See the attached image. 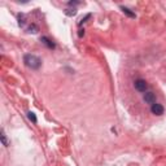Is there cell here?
Here are the masks:
<instances>
[{
  "mask_svg": "<svg viewBox=\"0 0 166 166\" xmlns=\"http://www.w3.org/2000/svg\"><path fill=\"white\" fill-rule=\"evenodd\" d=\"M23 62L30 69H39L42 65L40 59L35 55H25L23 56Z\"/></svg>",
  "mask_w": 166,
  "mask_h": 166,
  "instance_id": "6da1fadb",
  "label": "cell"
},
{
  "mask_svg": "<svg viewBox=\"0 0 166 166\" xmlns=\"http://www.w3.org/2000/svg\"><path fill=\"white\" fill-rule=\"evenodd\" d=\"M147 82L144 79H136L135 81V88L138 90L139 92H146V90H147Z\"/></svg>",
  "mask_w": 166,
  "mask_h": 166,
  "instance_id": "7a4b0ae2",
  "label": "cell"
},
{
  "mask_svg": "<svg viewBox=\"0 0 166 166\" xmlns=\"http://www.w3.org/2000/svg\"><path fill=\"white\" fill-rule=\"evenodd\" d=\"M144 101L147 102V104H150L153 105L156 102V96L153 92H146L144 93Z\"/></svg>",
  "mask_w": 166,
  "mask_h": 166,
  "instance_id": "3957f363",
  "label": "cell"
},
{
  "mask_svg": "<svg viewBox=\"0 0 166 166\" xmlns=\"http://www.w3.org/2000/svg\"><path fill=\"white\" fill-rule=\"evenodd\" d=\"M150 110H152L153 114H156V116H161L162 113H164V107H162L161 104H153L152 108H150Z\"/></svg>",
  "mask_w": 166,
  "mask_h": 166,
  "instance_id": "277c9868",
  "label": "cell"
},
{
  "mask_svg": "<svg viewBox=\"0 0 166 166\" xmlns=\"http://www.w3.org/2000/svg\"><path fill=\"white\" fill-rule=\"evenodd\" d=\"M40 42H42V43H43V44H44V46H46V47L51 48V49H52V48H55V43H53V42L51 40V39H48L47 37H42Z\"/></svg>",
  "mask_w": 166,
  "mask_h": 166,
  "instance_id": "5b68a950",
  "label": "cell"
},
{
  "mask_svg": "<svg viewBox=\"0 0 166 166\" xmlns=\"http://www.w3.org/2000/svg\"><path fill=\"white\" fill-rule=\"evenodd\" d=\"M121 9H122V12H123V13H125V14H127L129 17H132V18H134V17H135V13H134V12H131V11H130L129 8H126V7H121Z\"/></svg>",
  "mask_w": 166,
  "mask_h": 166,
  "instance_id": "8992f818",
  "label": "cell"
},
{
  "mask_svg": "<svg viewBox=\"0 0 166 166\" xmlns=\"http://www.w3.org/2000/svg\"><path fill=\"white\" fill-rule=\"evenodd\" d=\"M0 138H1V143H3V146H5L7 147L8 146V141H7V136H5V132H4V130H1V132H0Z\"/></svg>",
  "mask_w": 166,
  "mask_h": 166,
  "instance_id": "52a82bcc",
  "label": "cell"
},
{
  "mask_svg": "<svg viewBox=\"0 0 166 166\" xmlns=\"http://www.w3.org/2000/svg\"><path fill=\"white\" fill-rule=\"evenodd\" d=\"M38 30H39L38 26L32 23L31 26H29V28H28V32H32V34H35V32H38Z\"/></svg>",
  "mask_w": 166,
  "mask_h": 166,
  "instance_id": "ba28073f",
  "label": "cell"
},
{
  "mask_svg": "<svg viewBox=\"0 0 166 166\" xmlns=\"http://www.w3.org/2000/svg\"><path fill=\"white\" fill-rule=\"evenodd\" d=\"M28 117H29V119L31 121V122H34V123H37V122H38L37 117H35V114L32 113V112H29V113H28Z\"/></svg>",
  "mask_w": 166,
  "mask_h": 166,
  "instance_id": "9c48e42d",
  "label": "cell"
},
{
  "mask_svg": "<svg viewBox=\"0 0 166 166\" xmlns=\"http://www.w3.org/2000/svg\"><path fill=\"white\" fill-rule=\"evenodd\" d=\"M65 14L66 16H75V14H77V9H75V8H73V9H66Z\"/></svg>",
  "mask_w": 166,
  "mask_h": 166,
  "instance_id": "30bf717a",
  "label": "cell"
},
{
  "mask_svg": "<svg viewBox=\"0 0 166 166\" xmlns=\"http://www.w3.org/2000/svg\"><path fill=\"white\" fill-rule=\"evenodd\" d=\"M18 23H20V26H22L23 23H25V16L23 14H18Z\"/></svg>",
  "mask_w": 166,
  "mask_h": 166,
  "instance_id": "8fae6325",
  "label": "cell"
},
{
  "mask_svg": "<svg viewBox=\"0 0 166 166\" xmlns=\"http://www.w3.org/2000/svg\"><path fill=\"white\" fill-rule=\"evenodd\" d=\"M90 17H91V14H87V16H86V17H84V18H82V20H81V21H79V25H82V23H83V22H86V20H88V18H90Z\"/></svg>",
  "mask_w": 166,
  "mask_h": 166,
  "instance_id": "7c38bea8",
  "label": "cell"
},
{
  "mask_svg": "<svg viewBox=\"0 0 166 166\" xmlns=\"http://www.w3.org/2000/svg\"><path fill=\"white\" fill-rule=\"evenodd\" d=\"M78 4V1H69V5H75Z\"/></svg>",
  "mask_w": 166,
  "mask_h": 166,
  "instance_id": "4fadbf2b",
  "label": "cell"
},
{
  "mask_svg": "<svg viewBox=\"0 0 166 166\" xmlns=\"http://www.w3.org/2000/svg\"><path fill=\"white\" fill-rule=\"evenodd\" d=\"M84 34V30H79V37H83Z\"/></svg>",
  "mask_w": 166,
  "mask_h": 166,
  "instance_id": "5bb4252c",
  "label": "cell"
}]
</instances>
